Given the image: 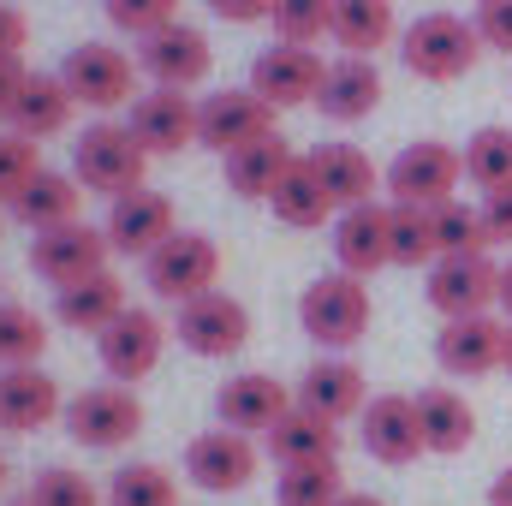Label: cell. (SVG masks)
<instances>
[{
	"instance_id": "6da1fadb",
	"label": "cell",
	"mask_w": 512,
	"mask_h": 506,
	"mask_svg": "<svg viewBox=\"0 0 512 506\" xmlns=\"http://www.w3.org/2000/svg\"><path fill=\"white\" fill-rule=\"evenodd\" d=\"M399 60L423 84H453L483 60V36L459 12H423V18H411L399 30Z\"/></svg>"
},
{
	"instance_id": "7a4b0ae2",
	"label": "cell",
	"mask_w": 512,
	"mask_h": 506,
	"mask_svg": "<svg viewBox=\"0 0 512 506\" xmlns=\"http://www.w3.org/2000/svg\"><path fill=\"white\" fill-rule=\"evenodd\" d=\"M298 322H304V334H310L322 352H352V346L370 334V322H376L370 286H364L358 274L334 268V274H322V280L304 286V298H298Z\"/></svg>"
},
{
	"instance_id": "3957f363",
	"label": "cell",
	"mask_w": 512,
	"mask_h": 506,
	"mask_svg": "<svg viewBox=\"0 0 512 506\" xmlns=\"http://www.w3.org/2000/svg\"><path fill=\"white\" fill-rule=\"evenodd\" d=\"M72 173H78L84 191L120 203V197H131V191H143V179H149V149L137 143L131 126H120V120H96V126H84L78 149H72Z\"/></svg>"
},
{
	"instance_id": "277c9868",
	"label": "cell",
	"mask_w": 512,
	"mask_h": 506,
	"mask_svg": "<svg viewBox=\"0 0 512 506\" xmlns=\"http://www.w3.org/2000/svg\"><path fill=\"white\" fill-rule=\"evenodd\" d=\"M382 179H387V197L405 203V209H447V203H459L453 191H459V179H465V149H447V143H435V137L405 143V149L387 161Z\"/></svg>"
},
{
	"instance_id": "5b68a950",
	"label": "cell",
	"mask_w": 512,
	"mask_h": 506,
	"mask_svg": "<svg viewBox=\"0 0 512 506\" xmlns=\"http://www.w3.org/2000/svg\"><path fill=\"white\" fill-rule=\"evenodd\" d=\"M137 54L126 48H108V42H78L60 66V84L72 90L78 108H96V114H114V108H131L137 102Z\"/></svg>"
},
{
	"instance_id": "8992f818",
	"label": "cell",
	"mask_w": 512,
	"mask_h": 506,
	"mask_svg": "<svg viewBox=\"0 0 512 506\" xmlns=\"http://www.w3.org/2000/svg\"><path fill=\"white\" fill-rule=\"evenodd\" d=\"M66 435L90 453H114L131 447L143 435V399L131 393L126 381H102V387H84L66 399Z\"/></svg>"
},
{
	"instance_id": "52a82bcc",
	"label": "cell",
	"mask_w": 512,
	"mask_h": 506,
	"mask_svg": "<svg viewBox=\"0 0 512 506\" xmlns=\"http://www.w3.org/2000/svg\"><path fill=\"white\" fill-rule=\"evenodd\" d=\"M143 280H149L155 298L191 304V298L215 292V280H221V245L209 233H173L161 251L143 256Z\"/></svg>"
},
{
	"instance_id": "ba28073f",
	"label": "cell",
	"mask_w": 512,
	"mask_h": 506,
	"mask_svg": "<svg viewBox=\"0 0 512 506\" xmlns=\"http://www.w3.org/2000/svg\"><path fill=\"white\" fill-rule=\"evenodd\" d=\"M429 310H441V322L459 316H489L501 304V268L489 256H441L423 280Z\"/></svg>"
},
{
	"instance_id": "9c48e42d",
	"label": "cell",
	"mask_w": 512,
	"mask_h": 506,
	"mask_svg": "<svg viewBox=\"0 0 512 506\" xmlns=\"http://www.w3.org/2000/svg\"><path fill=\"white\" fill-rule=\"evenodd\" d=\"M173 334H179V346L197 352V358H233V352H245V340H251V310H245L233 292L215 286V292L179 304Z\"/></svg>"
},
{
	"instance_id": "30bf717a",
	"label": "cell",
	"mask_w": 512,
	"mask_h": 506,
	"mask_svg": "<svg viewBox=\"0 0 512 506\" xmlns=\"http://www.w3.org/2000/svg\"><path fill=\"white\" fill-rule=\"evenodd\" d=\"M167 334L173 328H161V316L155 310H120L102 334H96V358H102V370L108 381H149L155 376V364H161V346H167Z\"/></svg>"
},
{
	"instance_id": "8fae6325",
	"label": "cell",
	"mask_w": 512,
	"mask_h": 506,
	"mask_svg": "<svg viewBox=\"0 0 512 506\" xmlns=\"http://www.w3.org/2000/svg\"><path fill=\"white\" fill-rule=\"evenodd\" d=\"M322 84H328V60L316 54V48H292V42H274L268 54H256L251 66V90L274 108V114H286V108H316V96H322Z\"/></svg>"
},
{
	"instance_id": "7c38bea8",
	"label": "cell",
	"mask_w": 512,
	"mask_h": 506,
	"mask_svg": "<svg viewBox=\"0 0 512 506\" xmlns=\"http://www.w3.org/2000/svg\"><path fill=\"white\" fill-rule=\"evenodd\" d=\"M358 441H364V453L376 459V465H411V459H423L429 453V441H423V417H417V393H376L370 405H364V417H358Z\"/></svg>"
},
{
	"instance_id": "4fadbf2b",
	"label": "cell",
	"mask_w": 512,
	"mask_h": 506,
	"mask_svg": "<svg viewBox=\"0 0 512 506\" xmlns=\"http://www.w3.org/2000/svg\"><path fill=\"white\" fill-rule=\"evenodd\" d=\"M108 227H90V221H72V227H54V233H36L30 239V268L60 292L72 280H90L108 268Z\"/></svg>"
},
{
	"instance_id": "5bb4252c",
	"label": "cell",
	"mask_w": 512,
	"mask_h": 506,
	"mask_svg": "<svg viewBox=\"0 0 512 506\" xmlns=\"http://www.w3.org/2000/svg\"><path fill=\"white\" fill-rule=\"evenodd\" d=\"M137 66H143V78H155L161 90H191V84L209 78L215 48H209V36H203L197 24H167V30H155V36L137 42Z\"/></svg>"
},
{
	"instance_id": "9a60e30c",
	"label": "cell",
	"mask_w": 512,
	"mask_h": 506,
	"mask_svg": "<svg viewBox=\"0 0 512 506\" xmlns=\"http://www.w3.org/2000/svg\"><path fill=\"white\" fill-rule=\"evenodd\" d=\"M256 137H274V108L256 96L251 84H245V90H215V96L203 102L197 143H203V149H215L221 161H227V155H239V149L256 143Z\"/></svg>"
},
{
	"instance_id": "2e32d148",
	"label": "cell",
	"mask_w": 512,
	"mask_h": 506,
	"mask_svg": "<svg viewBox=\"0 0 512 506\" xmlns=\"http://www.w3.org/2000/svg\"><path fill=\"white\" fill-rule=\"evenodd\" d=\"M185 477L209 495H239L256 477V447L251 435L239 429H203L191 447H185Z\"/></svg>"
},
{
	"instance_id": "e0dca14e",
	"label": "cell",
	"mask_w": 512,
	"mask_h": 506,
	"mask_svg": "<svg viewBox=\"0 0 512 506\" xmlns=\"http://www.w3.org/2000/svg\"><path fill=\"white\" fill-rule=\"evenodd\" d=\"M197 120H203V102H191L185 90H149V96H137L126 114V126L137 131V143L149 149V155H179V149H191L197 143Z\"/></svg>"
},
{
	"instance_id": "ac0fdd59",
	"label": "cell",
	"mask_w": 512,
	"mask_h": 506,
	"mask_svg": "<svg viewBox=\"0 0 512 506\" xmlns=\"http://www.w3.org/2000/svg\"><path fill=\"white\" fill-rule=\"evenodd\" d=\"M179 233V209H173V197H161V191H131L120 203H108V245L120 256H143L161 251L167 239Z\"/></svg>"
},
{
	"instance_id": "d6986e66",
	"label": "cell",
	"mask_w": 512,
	"mask_h": 506,
	"mask_svg": "<svg viewBox=\"0 0 512 506\" xmlns=\"http://www.w3.org/2000/svg\"><path fill=\"white\" fill-rule=\"evenodd\" d=\"M292 405H298V393H286V381L262 376V370H245V376L221 381V393H215L221 429H239V435H268Z\"/></svg>"
},
{
	"instance_id": "ffe728a7",
	"label": "cell",
	"mask_w": 512,
	"mask_h": 506,
	"mask_svg": "<svg viewBox=\"0 0 512 506\" xmlns=\"http://www.w3.org/2000/svg\"><path fill=\"white\" fill-rule=\"evenodd\" d=\"M334 262L358 280L393 262V203H358L334 221Z\"/></svg>"
},
{
	"instance_id": "44dd1931",
	"label": "cell",
	"mask_w": 512,
	"mask_h": 506,
	"mask_svg": "<svg viewBox=\"0 0 512 506\" xmlns=\"http://www.w3.org/2000/svg\"><path fill=\"white\" fill-rule=\"evenodd\" d=\"M501 352H507V322L495 316H459V322H441L435 334V364L459 381L501 370Z\"/></svg>"
},
{
	"instance_id": "7402d4cb",
	"label": "cell",
	"mask_w": 512,
	"mask_h": 506,
	"mask_svg": "<svg viewBox=\"0 0 512 506\" xmlns=\"http://www.w3.org/2000/svg\"><path fill=\"white\" fill-rule=\"evenodd\" d=\"M298 405H304V411H316V417H328V423L364 417V405H370L364 370H358L352 358H340V352L316 358V364L304 370V381H298Z\"/></svg>"
},
{
	"instance_id": "603a6c76",
	"label": "cell",
	"mask_w": 512,
	"mask_h": 506,
	"mask_svg": "<svg viewBox=\"0 0 512 506\" xmlns=\"http://www.w3.org/2000/svg\"><path fill=\"white\" fill-rule=\"evenodd\" d=\"M60 387L42 364L24 370H0V435H36L60 417Z\"/></svg>"
},
{
	"instance_id": "cb8c5ba5",
	"label": "cell",
	"mask_w": 512,
	"mask_h": 506,
	"mask_svg": "<svg viewBox=\"0 0 512 506\" xmlns=\"http://www.w3.org/2000/svg\"><path fill=\"white\" fill-rule=\"evenodd\" d=\"M316 108H322V120H334V126L370 120V114L382 108V72H376V60H364V54L328 60V84H322Z\"/></svg>"
},
{
	"instance_id": "d4e9b609",
	"label": "cell",
	"mask_w": 512,
	"mask_h": 506,
	"mask_svg": "<svg viewBox=\"0 0 512 506\" xmlns=\"http://www.w3.org/2000/svg\"><path fill=\"white\" fill-rule=\"evenodd\" d=\"M262 447H268V459H274L280 471H286V465H340V423H328V417L292 405V411L262 435Z\"/></svg>"
},
{
	"instance_id": "484cf974",
	"label": "cell",
	"mask_w": 512,
	"mask_h": 506,
	"mask_svg": "<svg viewBox=\"0 0 512 506\" xmlns=\"http://www.w3.org/2000/svg\"><path fill=\"white\" fill-rule=\"evenodd\" d=\"M84 185H78V173H54V167H42L24 191H18V203H12V221L18 227H30V233H54V227H72V221H84Z\"/></svg>"
},
{
	"instance_id": "4316f807",
	"label": "cell",
	"mask_w": 512,
	"mask_h": 506,
	"mask_svg": "<svg viewBox=\"0 0 512 506\" xmlns=\"http://www.w3.org/2000/svg\"><path fill=\"white\" fill-rule=\"evenodd\" d=\"M298 167V149L274 131V137H256L245 143L239 155H227V185L245 197V203H268L280 185H286V173Z\"/></svg>"
},
{
	"instance_id": "83f0119b",
	"label": "cell",
	"mask_w": 512,
	"mask_h": 506,
	"mask_svg": "<svg viewBox=\"0 0 512 506\" xmlns=\"http://www.w3.org/2000/svg\"><path fill=\"white\" fill-rule=\"evenodd\" d=\"M310 167L316 179L328 185V197L340 209H358V203H376V185H382V167L358 149V143H322L310 149Z\"/></svg>"
},
{
	"instance_id": "f1b7e54d",
	"label": "cell",
	"mask_w": 512,
	"mask_h": 506,
	"mask_svg": "<svg viewBox=\"0 0 512 506\" xmlns=\"http://www.w3.org/2000/svg\"><path fill=\"white\" fill-rule=\"evenodd\" d=\"M268 209H274V221L292 227V233H316V227H334V221H340V203H334L328 185L316 179L310 155H298V167H292L286 185L268 197Z\"/></svg>"
},
{
	"instance_id": "f546056e",
	"label": "cell",
	"mask_w": 512,
	"mask_h": 506,
	"mask_svg": "<svg viewBox=\"0 0 512 506\" xmlns=\"http://www.w3.org/2000/svg\"><path fill=\"white\" fill-rule=\"evenodd\" d=\"M417 417H423V441L429 453L453 459L477 441V405L459 393V387H423L417 393Z\"/></svg>"
},
{
	"instance_id": "4dcf8cb0",
	"label": "cell",
	"mask_w": 512,
	"mask_h": 506,
	"mask_svg": "<svg viewBox=\"0 0 512 506\" xmlns=\"http://www.w3.org/2000/svg\"><path fill=\"white\" fill-rule=\"evenodd\" d=\"M126 304V286H120V274H90V280H72V286H60L54 292V322H66V328H78V334H102Z\"/></svg>"
},
{
	"instance_id": "1f68e13d",
	"label": "cell",
	"mask_w": 512,
	"mask_h": 506,
	"mask_svg": "<svg viewBox=\"0 0 512 506\" xmlns=\"http://www.w3.org/2000/svg\"><path fill=\"white\" fill-rule=\"evenodd\" d=\"M72 90L60 84V72H30L24 78V96H18V114H12V126L6 131H18V137H60L66 131V120H72Z\"/></svg>"
},
{
	"instance_id": "d6a6232c",
	"label": "cell",
	"mask_w": 512,
	"mask_h": 506,
	"mask_svg": "<svg viewBox=\"0 0 512 506\" xmlns=\"http://www.w3.org/2000/svg\"><path fill=\"white\" fill-rule=\"evenodd\" d=\"M334 42L346 54L376 60V48L393 42V0H340L334 6Z\"/></svg>"
},
{
	"instance_id": "836d02e7",
	"label": "cell",
	"mask_w": 512,
	"mask_h": 506,
	"mask_svg": "<svg viewBox=\"0 0 512 506\" xmlns=\"http://www.w3.org/2000/svg\"><path fill=\"white\" fill-rule=\"evenodd\" d=\"M48 352V322L18 304V298H0V370H24V364H42Z\"/></svg>"
},
{
	"instance_id": "e575fe53",
	"label": "cell",
	"mask_w": 512,
	"mask_h": 506,
	"mask_svg": "<svg viewBox=\"0 0 512 506\" xmlns=\"http://www.w3.org/2000/svg\"><path fill=\"white\" fill-rule=\"evenodd\" d=\"M108 506H179V483L167 465H149V459H131L114 471L108 483Z\"/></svg>"
},
{
	"instance_id": "d590c367",
	"label": "cell",
	"mask_w": 512,
	"mask_h": 506,
	"mask_svg": "<svg viewBox=\"0 0 512 506\" xmlns=\"http://www.w3.org/2000/svg\"><path fill=\"white\" fill-rule=\"evenodd\" d=\"M465 179L477 191H507L512 185V131L507 126H483L465 143Z\"/></svg>"
},
{
	"instance_id": "8d00e7d4",
	"label": "cell",
	"mask_w": 512,
	"mask_h": 506,
	"mask_svg": "<svg viewBox=\"0 0 512 506\" xmlns=\"http://www.w3.org/2000/svg\"><path fill=\"white\" fill-rule=\"evenodd\" d=\"M393 262H399V268H435V262H441L435 209H405V203H393Z\"/></svg>"
},
{
	"instance_id": "74e56055",
	"label": "cell",
	"mask_w": 512,
	"mask_h": 506,
	"mask_svg": "<svg viewBox=\"0 0 512 506\" xmlns=\"http://www.w3.org/2000/svg\"><path fill=\"white\" fill-rule=\"evenodd\" d=\"M334 6H340V0H274L268 24H274L280 42H292V48H316L322 36H334Z\"/></svg>"
},
{
	"instance_id": "f35d334b",
	"label": "cell",
	"mask_w": 512,
	"mask_h": 506,
	"mask_svg": "<svg viewBox=\"0 0 512 506\" xmlns=\"http://www.w3.org/2000/svg\"><path fill=\"white\" fill-rule=\"evenodd\" d=\"M340 495V465H286L274 477V506H334Z\"/></svg>"
},
{
	"instance_id": "ab89813d",
	"label": "cell",
	"mask_w": 512,
	"mask_h": 506,
	"mask_svg": "<svg viewBox=\"0 0 512 506\" xmlns=\"http://www.w3.org/2000/svg\"><path fill=\"white\" fill-rule=\"evenodd\" d=\"M24 506H108V495L84 471H72V465H48V471H36Z\"/></svg>"
},
{
	"instance_id": "60d3db41",
	"label": "cell",
	"mask_w": 512,
	"mask_h": 506,
	"mask_svg": "<svg viewBox=\"0 0 512 506\" xmlns=\"http://www.w3.org/2000/svg\"><path fill=\"white\" fill-rule=\"evenodd\" d=\"M435 233H441V256H489L483 209H471V203H447V209H435Z\"/></svg>"
},
{
	"instance_id": "b9f144b4",
	"label": "cell",
	"mask_w": 512,
	"mask_h": 506,
	"mask_svg": "<svg viewBox=\"0 0 512 506\" xmlns=\"http://www.w3.org/2000/svg\"><path fill=\"white\" fill-rule=\"evenodd\" d=\"M42 173V143L36 137H18V131H0V209L18 203V191Z\"/></svg>"
},
{
	"instance_id": "7bdbcfd3",
	"label": "cell",
	"mask_w": 512,
	"mask_h": 506,
	"mask_svg": "<svg viewBox=\"0 0 512 506\" xmlns=\"http://www.w3.org/2000/svg\"><path fill=\"white\" fill-rule=\"evenodd\" d=\"M179 6L185 0H102V12H108V24L114 30H126V36H155V30H167V24H179Z\"/></svg>"
},
{
	"instance_id": "ee69618b",
	"label": "cell",
	"mask_w": 512,
	"mask_h": 506,
	"mask_svg": "<svg viewBox=\"0 0 512 506\" xmlns=\"http://www.w3.org/2000/svg\"><path fill=\"white\" fill-rule=\"evenodd\" d=\"M471 24H477L483 48H495V54H512V0H477Z\"/></svg>"
},
{
	"instance_id": "f6af8a7d",
	"label": "cell",
	"mask_w": 512,
	"mask_h": 506,
	"mask_svg": "<svg viewBox=\"0 0 512 506\" xmlns=\"http://www.w3.org/2000/svg\"><path fill=\"white\" fill-rule=\"evenodd\" d=\"M483 227H489V245H512V185L507 191H483Z\"/></svg>"
},
{
	"instance_id": "bcb514c9",
	"label": "cell",
	"mask_w": 512,
	"mask_h": 506,
	"mask_svg": "<svg viewBox=\"0 0 512 506\" xmlns=\"http://www.w3.org/2000/svg\"><path fill=\"white\" fill-rule=\"evenodd\" d=\"M24 42H30V24H24V12L0 0V60H24Z\"/></svg>"
},
{
	"instance_id": "7dc6e473",
	"label": "cell",
	"mask_w": 512,
	"mask_h": 506,
	"mask_svg": "<svg viewBox=\"0 0 512 506\" xmlns=\"http://www.w3.org/2000/svg\"><path fill=\"white\" fill-rule=\"evenodd\" d=\"M24 60H0V131L12 126V114H18V96H24Z\"/></svg>"
},
{
	"instance_id": "c3c4849f",
	"label": "cell",
	"mask_w": 512,
	"mask_h": 506,
	"mask_svg": "<svg viewBox=\"0 0 512 506\" xmlns=\"http://www.w3.org/2000/svg\"><path fill=\"white\" fill-rule=\"evenodd\" d=\"M209 12L227 18V24H256V18L274 12V0H209Z\"/></svg>"
},
{
	"instance_id": "681fc988",
	"label": "cell",
	"mask_w": 512,
	"mask_h": 506,
	"mask_svg": "<svg viewBox=\"0 0 512 506\" xmlns=\"http://www.w3.org/2000/svg\"><path fill=\"white\" fill-rule=\"evenodd\" d=\"M489 506H512V465L495 477V483H489Z\"/></svg>"
},
{
	"instance_id": "f907efd6",
	"label": "cell",
	"mask_w": 512,
	"mask_h": 506,
	"mask_svg": "<svg viewBox=\"0 0 512 506\" xmlns=\"http://www.w3.org/2000/svg\"><path fill=\"white\" fill-rule=\"evenodd\" d=\"M334 506H387V501H382V495H370V489H346Z\"/></svg>"
},
{
	"instance_id": "816d5d0a",
	"label": "cell",
	"mask_w": 512,
	"mask_h": 506,
	"mask_svg": "<svg viewBox=\"0 0 512 506\" xmlns=\"http://www.w3.org/2000/svg\"><path fill=\"white\" fill-rule=\"evenodd\" d=\"M501 316L512 322V256L501 262Z\"/></svg>"
},
{
	"instance_id": "f5cc1de1",
	"label": "cell",
	"mask_w": 512,
	"mask_h": 506,
	"mask_svg": "<svg viewBox=\"0 0 512 506\" xmlns=\"http://www.w3.org/2000/svg\"><path fill=\"white\" fill-rule=\"evenodd\" d=\"M501 370L512 376V322H507V352H501Z\"/></svg>"
},
{
	"instance_id": "db71d44e",
	"label": "cell",
	"mask_w": 512,
	"mask_h": 506,
	"mask_svg": "<svg viewBox=\"0 0 512 506\" xmlns=\"http://www.w3.org/2000/svg\"><path fill=\"white\" fill-rule=\"evenodd\" d=\"M0 489H6V459H0Z\"/></svg>"
},
{
	"instance_id": "11a10c76",
	"label": "cell",
	"mask_w": 512,
	"mask_h": 506,
	"mask_svg": "<svg viewBox=\"0 0 512 506\" xmlns=\"http://www.w3.org/2000/svg\"><path fill=\"white\" fill-rule=\"evenodd\" d=\"M0 227H6V221H0Z\"/></svg>"
}]
</instances>
